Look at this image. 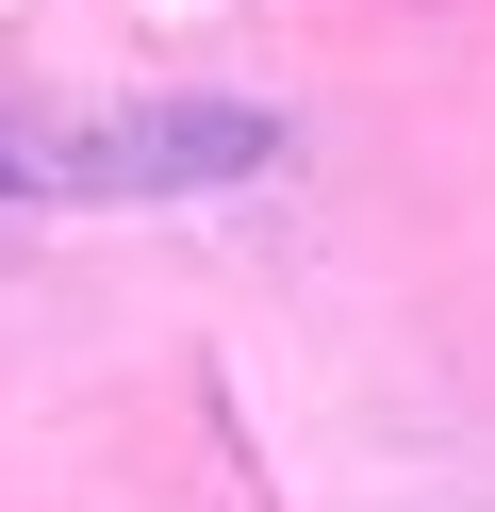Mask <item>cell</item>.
Segmentation results:
<instances>
[{
	"instance_id": "obj_1",
	"label": "cell",
	"mask_w": 495,
	"mask_h": 512,
	"mask_svg": "<svg viewBox=\"0 0 495 512\" xmlns=\"http://www.w3.org/2000/svg\"><path fill=\"white\" fill-rule=\"evenodd\" d=\"M264 149H281V116H248V100H165V116H116V133L33 149V199H198V182L264 166Z\"/></svg>"
},
{
	"instance_id": "obj_2",
	"label": "cell",
	"mask_w": 495,
	"mask_h": 512,
	"mask_svg": "<svg viewBox=\"0 0 495 512\" xmlns=\"http://www.w3.org/2000/svg\"><path fill=\"white\" fill-rule=\"evenodd\" d=\"M0 199H33V149H17V133H0Z\"/></svg>"
}]
</instances>
